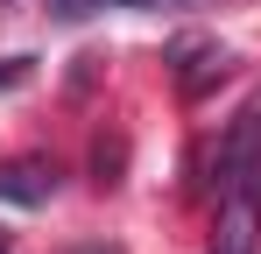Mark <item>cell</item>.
Instances as JSON below:
<instances>
[{"label": "cell", "instance_id": "7a4b0ae2", "mask_svg": "<svg viewBox=\"0 0 261 254\" xmlns=\"http://www.w3.org/2000/svg\"><path fill=\"white\" fill-rule=\"evenodd\" d=\"M49 191H57V169H49L43 156H14V163H0V205L36 212V205H49Z\"/></svg>", "mask_w": 261, "mask_h": 254}, {"label": "cell", "instance_id": "8992f818", "mask_svg": "<svg viewBox=\"0 0 261 254\" xmlns=\"http://www.w3.org/2000/svg\"><path fill=\"white\" fill-rule=\"evenodd\" d=\"M71 254H120V247H106V240H85V247H71Z\"/></svg>", "mask_w": 261, "mask_h": 254}, {"label": "cell", "instance_id": "3957f363", "mask_svg": "<svg viewBox=\"0 0 261 254\" xmlns=\"http://www.w3.org/2000/svg\"><path fill=\"white\" fill-rule=\"evenodd\" d=\"M106 7H134V0H49L57 21H85V14H106Z\"/></svg>", "mask_w": 261, "mask_h": 254}, {"label": "cell", "instance_id": "ba28073f", "mask_svg": "<svg viewBox=\"0 0 261 254\" xmlns=\"http://www.w3.org/2000/svg\"><path fill=\"white\" fill-rule=\"evenodd\" d=\"M170 7H191V0H170Z\"/></svg>", "mask_w": 261, "mask_h": 254}, {"label": "cell", "instance_id": "5b68a950", "mask_svg": "<svg viewBox=\"0 0 261 254\" xmlns=\"http://www.w3.org/2000/svg\"><path fill=\"white\" fill-rule=\"evenodd\" d=\"M29 64H36V57H7V64H0V92H7V85H21V78H29Z\"/></svg>", "mask_w": 261, "mask_h": 254}, {"label": "cell", "instance_id": "52a82bcc", "mask_svg": "<svg viewBox=\"0 0 261 254\" xmlns=\"http://www.w3.org/2000/svg\"><path fill=\"white\" fill-rule=\"evenodd\" d=\"M0 254H14V240H7V233H0Z\"/></svg>", "mask_w": 261, "mask_h": 254}, {"label": "cell", "instance_id": "277c9868", "mask_svg": "<svg viewBox=\"0 0 261 254\" xmlns=\"http://www.w3.org/2000/svg\"><path fill=\"white\" fill-rule=\"evenodd\" d=\"M92 169H99V184H120V176H113V169H120V141H113V148L99 141V148H92Z\"/></svg>", "mask_w": 261, "mask_h": 254}, {"label": "cell", "instance_id": "6da1fadb", "mask_svg": "<svg viewBox=\"0 0 261 254\" xmlns=\"http://www.w3.org/2000/svg\"><path fill=\"white\" fill-rule=\"evenodd\" d=\"M226 71H233V57H226L212 36H176V42H170V78H176L184 99H205Z\"/></svg>", "mask_w": 261, "mask_h": 254}]
</instances>
